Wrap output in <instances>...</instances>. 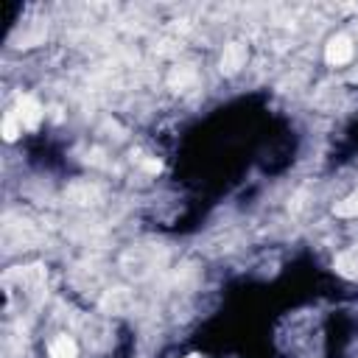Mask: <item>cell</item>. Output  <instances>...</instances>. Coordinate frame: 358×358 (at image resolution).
Listing matches in <instances>:
<instances>
[{"instance_id":"6da1fadb","label":"cell","mask_w":358,"mask_h":358,"mask_svg":"<svg viewBox=\"0 0 358 358\" xmlns=\"http://www.w3.org/2000/svg\"><path fill=\"white\" fill-rule=\"evenodd\" d=\"M352 39L347 36V34H336L330 42H327V48H324V59H327V64H347L350 59H352Z\"/></svg>"},{"instance_id":"7a4b0ae2","label":"cell","mask_w":358,"mask_h":358,"mask_svg":"<svg viewBox=\"0 0 358 358\" xmlns=\"http://www.w3.org/2000/svg\"><path fill=\"white\" fill-rule=\"evenodd\" d=\"M14 115L20 117L22 129H36L39 120H42V106L36 103L34 95H20V101H17V112H14Z\"/></svg>"},{"instance_id":"3957f363","label":"cell","mask_w":358,"mask_h":358,"mask_svg":"<svg viewBox=\"0 0 358 358\" xmlns=\"http://www.w3.org/2000/svg\"><path fill=\"white\" fill-rule=\"evenodd\" d=\"M243 64H246V48H243L241 42L227 45V48H224V56H221V73L232 76V73H238Z\"/></svg>"},{"instance_id":"277c9868","label":"cell","mask_w":358,"mask_h":358,"mask_svg":"<svg viewBox=\"0 0 358 358\" xmlns=\"http://www.w3.org/2000/svg\"><path fill=\"white\" fill-rule=\"evenodd\" d=\"M48 352H50V358H78V347L70 336H56L48 344Z\"/></svg>"},{"instance_id":"5b68a950","label":"cell","mask_w":358,"mask_h":358,"mask_svg":"<svg viewBox=\"0 0 358 358\" xmlns=\"http://www.w3.org/2000/svg\"><path fill=\"white\" fill-rule=\"evenodd\" d=\"M336 268H338L344 277L358 280V243H355L352 249H347L344 255H338V257H336Z\"/></svg>"},{"instance_id":"8992f818","label":"cell","mask_w":358,"mask_h":358,"mask_svg":"<svg viewBox=\"0 0 358 358\" xmlns=\"http://www.w3.org/2000/svg\"><path fill=\"white\" fill-rule=\"evenodd\" d=\"M336 215H358V190L336 204Z\"/></svg>"},{"instance_id":"52a82bcc","label":"cell","mask_w":358,"mask_h":358,"mask_svg":"<svg viewBox=\"0 0 358 358\" xmlns=\"http://www.w3.org/2000/svg\"><path fill=\"white\" fill-rule=\"evenodd\" d=\"M20 131H22V123H20V117L11 112V115L3 120V134H6V140H14Z\"/></svg>"},{"instance_id":"ba28073f","label":"cell","mask_w":358,"mask_h":358,"mask_svg":"<svg viewBox=\"0 0 358 358\" xmlns=\"http://www.w3.org/2000/svg\"><path fill=\"white\" fill-rule=\"evenodd\" d=\"M117 305H129V296H126L123 291H115V294H109V296L103 299V308H106V310H109V308L117 310Z\"/></svg>"}]
</instances>
